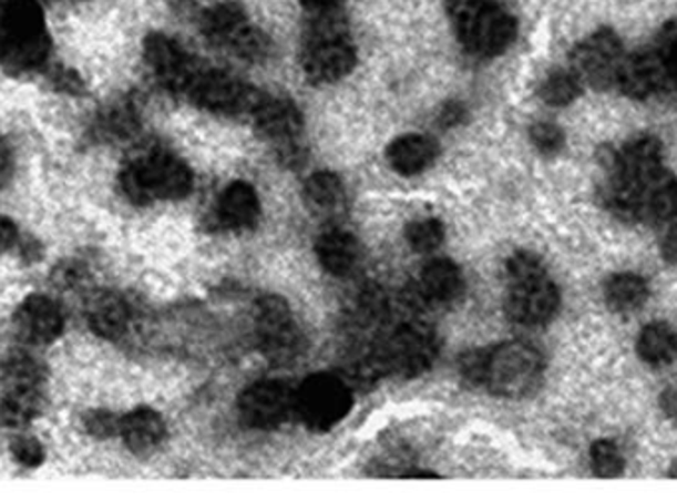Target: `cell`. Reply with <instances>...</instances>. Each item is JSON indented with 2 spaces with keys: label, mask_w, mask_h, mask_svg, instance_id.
Masks as SVG:
<instances>
[{
  "label": "cell",
  "mask_w": 677,
  "mask_h": 501,
  "mask_svg": "<svg viewBox=\"0 0 677 501\" xmlns=\"http://www.w3.org/2000/svg\"><path fill=\"white\" fill-rule=\"evenodd\" d=\"M185 95L208 112L224 115L252 113L261 100V93L246 82L218 70H206L203 65L196 72L195 80L188 85Z\"/></svg>",
  "instance_id": "9c48e42d"
},
{
  "label": "cell",
  "mask_w": 677,
  "mask_h": 501,
  "mask_svg": "<svg viewBox=\"0 0 677 501\" xmlns=\"http://www.w3.org/2000/svg\"><path fill=\"white\" fill-rule=\"evenodd\" d=\"M317 258L329 274L345 276L357 266L359 260V242L353 234L339 228L327 231L317 238Z\"/></svg>",
  "instance_id": "44dd1931"
},
{
  "label": "cell",
  "mask_w": 677,
  "mask_h": 501,
  "mask_svg": "<svg viewBox=\"0 0 677 501\" xmlns=\"http://www.w3.org/2000/svg\"><path fill=\"white\" fill-rule=\"evenodd\" d=\"M353 409V395L341 379L317 372L296 390V415L306 427L325 432L339 425Z\"/></svg>",
  "instance_id": "ba28073f"
},
{
  "label": "cell",
  "mask_w": 677,
  "mask_h": 501,
  "mask_svg": "<svg viewBox=\"0 0 677 501\" xmlns=\"http://www.w3.org/2000/svg\"><path fill=\"white\" fill-rule=\"evenodd\" d=\"M228 50L248 62H264L271 52V42L260 29L246 24L244 29L230 40Z\"/></svg>",
  "instance_id": "4dcf8cb0"
},
{
  "label": "cell",
  "mask_w": 677,
  "mask_h": 501,
  "mask_svg": "<svg viewBox=\"0 0 677 501\" xmlns=\"http://www.w3.org/2000/svg\"><path fill=\"white\" fill-rule=\"evenodd\" d=\"M583 92V82L573 70H555L543 80L538 88L541 100L553 108H565L575 102Z\"/></svg>",
  "instance_id": "f1b7e54d"
},
{
  "label": "cell",
  "mask_w": 677,
  "mask_h": 501,
  "mask_svg": "<svg viewBox=\"0 0 677 501\" xmlns=\"http://www.w3.org/2000/svg\"><path fill=\"white\" fill-rule=\"evenodd\" d=\"M464 289L462 272L450 260H432L420 274V294L432 304H450Z\"/></svg>",
  "instance_id": "7402d4cb"
},
{
  "label": "cell",
  "mask_w": 677,
  "mask_h": 501,
  "mask_svg": "<svg viewBox=\"0 0 677 501\" xmlns=\"http://www.w3.org/2000/svg\"><path fill=\"white\" fill-rule=\"evenodd\" d=\"M591 466L598 478H618L624 473V458L611 440H598L591 448Z\"/></svg>",
  "instance_id": "d6a6232c"
},
{
  "label": "cell",
  "mask_w": 677,
  "mask_h": 501,
  "mask_svg": "<svg viewBox=\"0 0 677 501\" xmlns=\"http://www.w3.org/2000/svg\"><path fill=\"white\" fill-rule=\"evenodd\" d=\"M507 282L510 289L505 297V314L511 321L525 327H538L557 316L561 294L555 282L548 278L547 269L527 278Z\"/></svg>",
  "instance_id": "8fae6325"
},
{
  "label": "cell",
  "mask_w": 677,
  "mask_h": 501,
  "mask_svg": "<svg viewBox=\"0 0 677 501\" xmlns=\"http://www.w3.org/2000/svg\"><path fill=\"white\" fill-rule=\"evenodd\" d=\"M309 10H317V12H325V10L331 9L334 4H337L339 0H301Z\"/></svg>",
  "instance_id": "f6af8a7d"
},
{
  "label": "cell",
  "mask_w": 677,
  "mask_h": 501,
  "mask_svg": "<svg viewBox=\"0 0 677 501\" xmlns=\"http://www.w3.org/2000/svg\"><path fill=\"white\" fill-rule=\"evenodd\" d=\"M465 117V110L462 103L450 102L445 103L444 110L440 112V123L444 125V127H455V125H460Z\"/></svg>",
  "instance_id": "60d3db41"
},
{
  "label": "cell",
  "mask_w": 677,
  "mask_h": 501,
  "mask_svg": "<svg viewBox=\"0 0 677 501\" xmlns=\"http://www.w3.org/2000/svg\"><path fill=\"white\" fill-rule=\"evenodd\" d=\"M462 47L475 57H498L510 48L517 24L510 12L493 0H448Z\"/></svg>",
  "instance_id": "3957f363"
},
{
  "label": "cell",
  "mask_w": 677,
  "mask_h": 501,
  "mask_svg": "<svg viewBox=\"0 0 677 501\" xmlns=\"http://www.w3.org/2000/svg\"><path fill=\"white\" fill-rule=\"evenodd\" d=\"M624 58L620 38L613 30H598L573 50L571 70L583 84L606 90L618 82Z\"/></svg>",
  "instance_id": "30bf717a"
},
{
  "label": "cell",
  "mask_w": 677,
  "mask_h": 501,
  "mask_svg": "<svg viewBox=\"0 0 677 501\" xmlns=\"http://www.w3.org/2000/svg\"><path fill=\"white\" fill-rule=\"evenodd\" d=\"M84 427L92 437L112 438L120 434L121 418L105 410H93L90 415H85Z\"/></svg>",
  "instance_id": "8d00e7d4"
},
{
  "label": "cell",
  "mask_w": 677,
  "mask_h": 501,
  "mask_svg": "<svg viewBox=\"0 0 677 501\" xmlns=\"http://www.w3.org/2000/svg\"><path fill=\"white\" fill-rule=\"evenodd\" d=\"M218 221L226 228H250L260 218V198L256 195L254 186L244 181H234L226 186L218 198Z\"/></svg>",
  "instance_id": "d6986e66"
},
{
  "label": "cell",
  "mask_w": 677,
  "mask_h": 501,
  "mask_svg": "<svg viewBox=\"0 0 677 501\" xmlns=\"http://www.w3.org/2000/svg\"><path fill=\"white\" fill-rule=\"evenodd\" d=\"M632 223L671 226L677 223V178L661 168L632 196Z\"/></svg>",
  "instance_id": "9a60e30c"
},
{
  "label": "cell",
  "mask_w": 677,
  "mask_h": 501,
  "mask_svg": "<svg viewBox=\"0 0 677 501\" xmlns=\"http://www.w3.org/2000/svg\"><path fill=\"white\" fill-rule=\"evenodd\" d=\"M12 456L19 464L27 466V468H38V466L44 462V448L42 444L30 437H20L10 444Z\"/></svg>",
  "instance_id": "74e56055"
},
{
  "label": "cell",
  "mask_w": 677,
  "mask_h": 501,
  "mask_svg": "<svg viewBox=\"0 0 677 501\" xmlns=\"http://www.w3.org/2000/svg\"><path fill=\"white\" fill-rule=\"evenodd\" d=\"M307 205L319 213H334L345 203V186L334 173H316L307 178L304 188Z\"/></svg>",
  "instance_id": "83f0119b"
},
{
  "label": "cell",
  "mask_w": 677,
  "mask_h": 501,
  "mask_svg": "<svg viewBox=\"0 0 677 501\" xmlns=\"http://www.w3.org/2000/svg\"><path fill=\"white\" fill-rule=\"evenodd\" d=\"M2 381L4 387H42L44 369L34 357L17 351L2 365Z\"/></svg>",
  "instance_id": "f546056e"
},
{
  "label": "cell",
  "mask_w": 677,
  "mask_h": 501,
  "mask_svg": "<svg viewBox=\"0 0 677 501\" xmlns=\"http://www.w3.org/2000/svg\"><path fill=\"white\" fill-rule=\"evenodd\" d=\"M648 282L638 274H632V272L614 274L604 284L606 306L611 307L616 314L638 311L648 301Z\"/></svg>",
  "instance_id": "cb8c5ba5"
},
{
  "label": "cell",
  "mask_w": 677,
  "mask_h": 501,
  "mask_svg": "<svg viewBox=\"0 0 677 501\" xmlns=\"http://www.w3.org/2000/svg\"><path fill=\"white\" fill-rule=\"evenodd\" d=\"M659 409L669 420H677V387H669L661 392Z\"/></svg>",
  "instance_id": "ee69618b"
},
{
  "label": "cell",
  "mask_w": 677,
  "mask_h": 501,
  "mask_svg": "<svg viewBox=\"0 0 677 501\" xmlns=\"http://www.w3.org/2000/svg\"><path fill=\"white\" fill-rule=\"evenodd\" d=\"M0 418L9 427H24L42 409V387H4Z\"/></svg>",
  "instance_id": "4316f807"
},
{
  "label": "cell",
  "mask_w": 677,
  "mask_h": 501,
  "mask_svg": "<svg viewBox=\"0 0 677 501\" xmlns=\"http://www.w3.org/2000/svg\"><path fill=\"white\" fill-rule=\"evenodd\" d=\"M669 476H671V478H677V464H674V468L669 470Z\"/></svg>",
  "instance_id": "bcb514c9"
},
{
  "label": "cell",
  "mask_w": 677,
  "mask_h": 501,
  "mask_svg": "<svg viewBox=\"0 0 677 501\" xmlns=\"http://www.w3.org/2000/svg\"><path fill=\"white\" fill-rule=\"evenodd\" d=\"M531 143L543 155H557L565 147V133L553 123H535L530 131Z\"/></svg>",
  "instance_id": "e575fe53"
},
{
  "label": "cell",
  "mask_w": 677,
  "mask_h": 501,
  "mask_svg": "<svg viewBox=\"0 0 677 501\" xmlns=\"http://www.w3.org/2000/svg\"><path fill=\"white\" fill-rule=\"evenodd\" d=\"M19 241L17 226L7 216H0V252H7Z\"/></svg>",
  "instance_id": "b9f144b4"
},
{
  "label": "cell",
  "mask_w": 677,
  "mask_h": 501,
  "mask_svg": "<svg viewBox=\"0 0 677 501\" xmlns=\"http://www.w3.org/2000/svg\"><path fill=\"white\" fill-rule=\"evenodd\" d=\"M543 371L545 362L538 349L523 341H507L485 349L482 385L498 397L523 399L537 390Z\"/></svg>",
  "instance_id": "277c9868"
},
{
  "label": "cell",
  "mask_w": 677,
  "mask_h": 501,
  "mask_svg": "<svg viewBox=\"0 0 677 501\" xmlns=\"http://www.w3.org/2000/svg\"><path fill=\"white\" fill-rule=\"evenodd\" d=\"M659 252H661V258L668 264H677V223L666 226V233L661 236V244H659Z\"/></svg>",
  "instance_id": "ab89813d"
},
{
  "label": "cell",
  "mask_w": 677,
  "mask_h": 501,
  "mask_svg": "<svg viewBox=\"0 0 677 501\" xmlns=\"http://www.w3.org/2000/svg\"><path fill=\"white\" fill-rule=\"evenodd\" d=\"M238 410L246 427L256 430L281 427L296 415V390L281 381L254 382L242 392Z\"/></svg>",
  "instance_id": "7c38bea8"
},
{
  "label": "cell",
  "mask_w": 677,
  "mask_h": 501,
  "mask_svg": "<svg viewBox=\"0 0 677 501\" xmlns=\"http://www.w3.org/2000/svg\"><path fill=\"white\" fill-rule=\"evenodd\" d=\"M437 334L428 325L412 321L397 327L372 355L371 361L377 371L412 379L428 371L437 361Z\"/></svg>",
  "instance_id": "8992f818"
},
{
  "label": "cell",
  "mask_w": 677,
  "mask_h": 501,
  "mask_svg": "<svg viewBox=\"0 0 677 501\" xmlns=\"http://www.w3.org/2000/svg\"><path fill=\"white\" fill-rule=\"evenodd\" d=\"M668 84V72L656 50L624 58L616 85L632 100H646Z\"/></svg>",
  "instance_id": "e0dca14e"
},
{
  "label": "cell",
  "mask_w": 677,
  "mask_h": 501,
  "mask_svg": "<svg viewBox=\"0 0 677 501\" xmlns=\"http://www.w3.org/2000/svg\"><path fill=\"white\" fill-rule=\"evenodd\" d=\"M256 337L268 361L289 365L306 351V337L299 329L288 301L279 296L261 297L256 306Z\"/></svg>",
  "instance_id": "52a82bcc"
},
{
  "label": "cell",
  "mask_w": 677,
  "mask_h": 501,
  "mask_svg": "<svg viewBox=\"0 0 677 501\" xmlns=\"http://www.w3.org/2000/svg\"><path fill=\"white\" fill-rule=\"evenodd\" d=\"M145 60L161 84L171 92L183 93V95L188 90L191 82L195 80L196 72L201 70V64L196 62L195 58L188 57L173 38L165 37V34L147 37Z\"/></svg>",
  "instance_id": "5bb4252c"
},
{
  "label": "cell",
  "mask_w": 677,
  "mask_h": 501,
  "mask_svg": "<svg viewBox=\"0 0 677 501\" xmlns=\"http://www.w3.org/2000/svg\"><path fill=\"white\" fill-rule=\"evenodd\" d=\"M140 120L131 105H115L98 121V133L105 140H121L137 130Z\"/></svg>",
  "instance_id": "1f68e13d"
},
{
  "label": "cell",
  "mask_w": 677,
  "mask_h": 501,
  "mask_svg": "<svg viewBox=\"0 0 677 501\" xmlns=\"http://www.w3.org/2000/svg\"><path fill=\"white\" fill-rule=\"evenodd\" d=\"M636 351L649 367H666L677 359V334L664 321L649 324L638 335Z\"/></svg>",
  "instance_id": "d4e9b609"
},
{
  "label": "cell",
  "mask_w": 677,
  "mask_h": 501,
  "mask_svg": "<svg viewBox=\"0 0 677 501\" xmlns=\"http://www.w3.org/2000/svg\"><path fill=\"white\" fill-rule=\"evenodd\" d=\"M120 185L133 205H151L153 201H177L188 195L193 173L181 159L153 151L127 163L121 171Z\"/></svg>",
  "instance_id": "7a4b0ae2"
},
{
  "label": "cell",
  "mask_w": 677,
  "mask_h": 501,
  "mask_svg": "<svg viewBox=\"0 0 677 501\" xmlns=\"http://www.w3.org/2000/svg\"><path fill=\"white\" fill-rule=\"evenodd\" d=\"M48 50L47 20L37 0H0V62L30 70L47 62Z\"/></svg>",
  "instance_id": "6da1fadb"
},
{
  "label": "cell",
  "mask_w": 677,
  "mask_h": 501,
  "mask_svg": "<svg viewBox=\"0 0 677 501\" xmlns=\"http://www.w3.org/2000/svg\"><path fill=\"white\" fill-rule=\"evenodd\" d=\"M14 327L27 344H52L64 331V314L57 301L37 294L22 301L14 316Z\"/></svg>",
  "instance_id": "2e32d148"
},
{
  "label": "cell",
  "mask_w": 677,
  "mask_h": 501,
  "mask_svg": "<svg viewBox=\"0 0 677 501\" xmlns=\"http://www.w3.org/2000/svg\"><path fill=\"white\" fill-rule=\"evenodd\" d=\"M258 131L266 140L278 145L279 157L286 163H296L304 157L299 137L304 131V117L294 102L281 98L261 95L260 103L254 110Z\"/></svg>",
  "instance_id": "4fadbf2b"
},
{
  "label": "cell",
  "mask_w": 677,
  "mask_h": 501,
  "mask_svg": "<svg viewBox=\"0 0 677 501\" xmlns=\"http://www.w3.org/2000/svg\"><path fill=\"white\" fill-rule=\"evenodd\" d=\"M120 434L131 452L147 454L165 440L167 427L155 410L137 409L121 418Z\"/></svg>",
  "instance_id": "ffe728a7"
},
{
  "label": "cell",
  "mask_w": 677,
  "mask_h": 501,
  "mask_svg": "<svg viewBox=\"0 0 677 501\" xmlns=\"http://www.w3.org/2000/svg\"><path fill=\"white\" fill-rule=\"evenodd\" d=\"M85 278L84 268L74 262H68L54 269V282L60 288H74Z\"/></svg>",
  "instance_id": "f35d334b"
},
{
  "label": "cell",
  "mask_w": 677,
  "mask_h": 501,
  "mask_svg": "<svg viewBox=\"0 0 677 501\" xmlns=\"http://www.w3.org/2000/svg\"><path fill=\"white\" fill-rule=\"evenodd\" d=\"M407 241H409L412 250L420 254L437 250L438 246L444 241V226L440 221L428 218V221H418L407 226Z\"/></svg>",
  "instance_id": "836d02e7"
},
{
  "label": "cell",
  "mask_w": 677,
  "mask_h": 501,
  "mask_svg": "<svg viewBox=\"0 0 677 501\" xmlns=\"http://www.w3.org/2000/svg\"><path fill=\"white\" fill-rule=\"evenodd\" d=\"M201 24L211 42H214L216 47L226 48L230 44V40L248 24V20L240 4L220 2L213 9L206 10Z\"/></svg>",
  "instance_id": "484cf974"
},
{
  "label": "cell",
  "mask_w": 677,
  "mask_h": 501,
  "mask_svg": "<svg viewBox=\"0 0 677 501\" xmlns=\"http://www.w3.org/2000/svg\"><path fill=\"white\" fill-rule=\"evenodd\" d=\"M658 57L666 65L668 72V84H676L677 88V20L668 22L658 38L656 47Z\"/></svg>",
  "instance_id": "d590c367"
},
{
  "label": "cell",
  "mask_w": 677,
  "mask_h": 501,
  "mask_svg": "<svg viewBox=\"0 0 677 501\" xmlns=\"http://www.w3.org/2000/svg\"><path fill=\"white\" fill-rule=\"evenodd\" d=\"M14 171V161H12V151H10L7 141L0 140V188L9 183Z\"/></svg>",
  "instance_id": "7bdbcfd3"
},
{
  "label": "cell",
  "mask_w": 677,
  "mask_h": 501,
  "mask_svg": "<svg viewBox=\"0 0 677 501\" xmlns=\"http://www.w3.org/2000/svg\"><path fill=\"white\" fill-rule=\"evenodd\" d=\"M438 157V143L428 135H402L390 143L387 149V159L390 167L402 177H412L427 171Z\"/></svg>",
  "instance_id": "ac0fdd59"
},
{
  "label": "cell",
  "mask_w": 677,
  "mask_h": 501,
  "mask_svg": "<svg viewBox=\"0 0 677 501\" xmlns=\"http://www.w3.org/2000/svg\"><path fill=\"white\" fill-rule=\"evenodd\" d=\"M130 306L117 294H100L88 307V321L103 339H117L127 331Z\"/></svg>",
  "instance_id": "603a6c76"
},
{
  "label": "cell",
  "mask_w": 677,
  "mask_h": 501,
  "mask_svg": "<svg viewBox=\"0 0 677 501\" xmlns=\"http://www.w3.org/2000/svg\"><path fill=\"white\" fill-rule=\"evenodd\" d=\"M355 48L343 20L324 14L314 22L301 52V65L314 84H334L355 68Z\"/></svg>",
  "instance_id": "5b68a950"
}]
</instances>
